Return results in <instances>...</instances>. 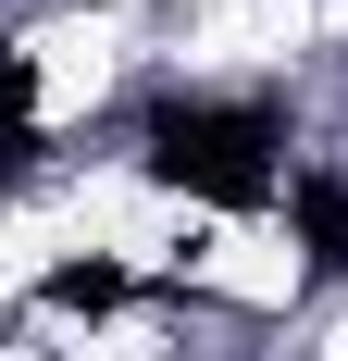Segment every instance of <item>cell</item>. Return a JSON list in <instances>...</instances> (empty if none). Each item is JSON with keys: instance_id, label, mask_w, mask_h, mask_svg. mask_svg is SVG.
I'll list each match as a JSON object with an SVG mask.
<instances>
[{"instance_id": "obj_3", "label": "cell", "mask_w": 348, "mask_h": 361, "mask_svg": "<svg viewBox=\"0 0 348 361\" xmlns=\"http://www.w3.org/2000/svg\"><path fill=\"white\" fill-rule=\"evenodd\" d=\"M125 299V262H63L50 274V312H112Z\"/></svg>"}, {"instance_id": "obj_2", "label": "cell", "mask_w": 348, "mask_h": 361, "mask_svg": "<svg viewBox=\"0 0 348 361\" xmlns=\"http://www.w3.org/2000/svg\"><path fill=\"white\" fill-rule=\"evenodd\" d=\"M286 224H299V250L323 274H348V175H299L286 187Z\"/></svg>"}, {"instance_id": "obj_1", "label": "cell", "mask_w": 348, "mask_h": 361, "mask_svg": "<svg viewBox=\"0 0 348 361\" xmlns=\"http://www.w3.org/2000/svg\"><path fill=\"white\" fill-rule=\"evenodd\" d=\"M137 162L162 187H187V200H211V212H261L286 187V112L274 100H149L137 125Z\"/></svg>"}]
</instances>
